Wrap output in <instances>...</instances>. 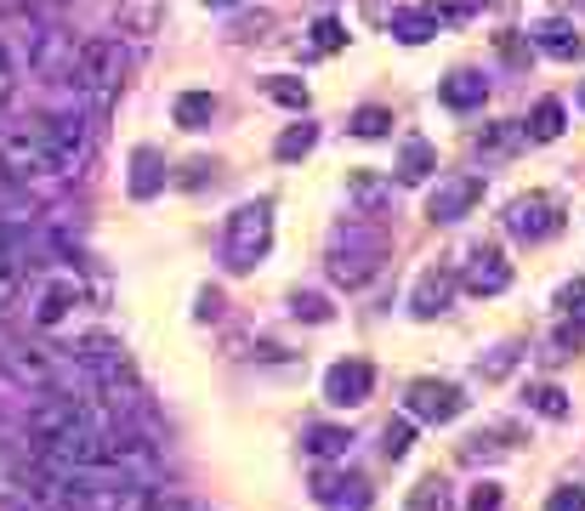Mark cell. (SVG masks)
I'll list each match as a JSON object with an SVG mask.
<instances>
[{"label": "cell", "instance_id": "28", "mask_svg": "<svg viewBox=\"0 0 585 511\" xmlns=\"http://www.w3.org/2000/svg\"><path fill=\"white\" fill-rule=\"evenodd\" d=\"M410 511H450V483L444 478H421L410 489Z\"/></svg>", "mask_w": 585, "mask_h": 511}, {"label": "cell", "instance_id": "40", "mask_svg": "<svg viewBox=\"0 0 585 511\" xmlns=\"http://www.w3.org/2000/svg\"><path fill=\"white\" fill-rule=\"evenodd\" d=\"M501 51H506L512 63H523V40H517V34H501Z\"/></svg>", "mask_w": 585, "mask_h": 511}, {"label": "cell", "instance_id": "23", "mask_svg": "<svg viewBox=\"0 0 585 511\" xmlns=\"http://www.w3.org/2000/svg\"><path fill=\"white\" fill-rule=\"evenodd\" d=\"M313 142H319V126L302 120V126H290V131L273 142V153H279L284 166H296V160H307V153H313Z\"/></svg>", "mask_w": 585, "mask_h": 511}, {"label": "cell", "instance_id": "26", "mask_svg": "<svg viewBox=\"0 0 585 511\" xmlns=\"http://www.w3.org/2000/svg\"><path fill=\"white\" fill-rule=\"evenodd\" d=\"M262 91L279 102V109H296V114L307 109V86H302V80H290V74H268V80H262Z\"/></svg>", "mask_w": 585, "mask_h": 511}, {"label": "cell", "instance_id": "41", "mask_svg": "<svg viewBox=\"0 0 585 511\" xmlns=\"http://www.w3.org/2000/svg\"><path fill=\"white\" fill-rule=\"evenodd\" d=\"M205 7H216V12H222V7H239V0H205Z\"/></svg>", "mask_w": 585, "mask_h": 511}, {"label": "cell", "instance_id": "8", "mask_svg": "<svg viewBox=\"0 0 585 511\" xmlns=\"http://www.w3.org/2000/svg\"><path fill=\"white\" fill-rule=\"evenodd\" d=\"M557 228H563V204H557L552 193H523V199L506 204V233L523 239V244H541V239H552Z\"/></svg>", "mask_w": 585, "mask_h": 511}, {"label": "cell", "instance_id": "38", "mask_svg": "<svg viewBox=\"0 0 585 511\" xmlns=\"http://www.w3.org/2000/svg\"><path fill=\"white\" fill-rule=\"evenodd\" d=\"M512 364H517V347H495V358H490V364H477V370L490 375V381H501V375H506Z\"/></svg>", "mask_w": 585, "mask_h": 511}, {"label": "cell", "instance_id": "34", "mask_svg": "<svg viewBox=\"0 0 585 511\" xmlns=\"http://www.w3.org/2000/svg\"><path fill=\"white\" fill-rule=\"evenodd\" d=\"M341 46H347V29H341L335 18H319L313 23V51H319V58H330V51H341Z\"/></svg>", "mask_w": 585, "mask_h": 511}, {"label": "cell", "instance_id": "33", "mask_svg": "<svg viewBox=\"0 0 585 511\" xmlns=\"http://www.w3.org/2000/svg\"><path fill=\"white\" fill-rule=\"evenodd\" d=\"M410 443H415V421H410V415H404V421H386V432H381L386 460H404V454H410Z\"/></svg>", "mask_w": 585, "mask_h": 511}, {"label": "cell", "instance_id": "35", "mask_svg": "<svg viewBox=\"0 0 585 511\" xmlns=\"http://www.w3.org/2000/svg\"><path fill=\"white\" fill-rule=\"evenodd\" d=\"M12 97H18V69H12V58H7V46H0V120H7Z\"/></svg>", "mask_w": 585, "mask_h": 511}, {"label": "cell", "instance_id": "27", "mask_svg": "<svg viewBox=\"0 0 585 511\" xmlns=\"http://www.w3.org/2000/svg\"><path fill=\"white\" fill-rule=\"evenodd\" d=\"M353 432H341V427H307V454L319 460H335V454H347Z\"/></svg>", "mask_w": 585, "mask_h": 511}, {"label": "cell", "instance_id": "3", "mask_svg": "<svg viewBox=\"0 0 585 511\" xmlns=\"http://www.w3.org/2000/svg\"><path fill=\"white\" fill-rule=\"evenodd\" d=\"M268 250H273V204L268 199H251V204H239V211L228 217V268L233 273H251L256 262H268Z\"/></svg>", "mask_w": 585, "mask_h": 511}, {"label": "cell", "instance_id": "7", "mask_svg": "<svg viewBox=\"0 0 585 511\" xmlns=\"http://www.w3.org/2000/svg\"><path fill=\"white\" fill-rule=\"evenodd\" d=\"M477 204H483V177H472V171H450V177H437V188L426 193V222L450 228V222L472 217Z\"/></svg>", "mask_w": 585, "mask_h": 511}, {"label": "cell", "instance_id": "4", "mask_svg": "<svg viewBox=\"0 0 585 511\" xmlns=\"http://www.w3.org/2000/svg\"><path fill=\"white\" fill-rule=\"evenodd\" d=\"M29 74L34 80H46V86H69V69H74V51H80V40L74 34H63L58 23H40V29H29Z\"/></svg>", "mask_w": 585, "mask_h": 511}, {"label": "cell", "instance_id": "31", "mask_svg": "<svg viewBox=\"0 0 585 511\" xmlns=\"http://www.w3.org/2000/svg\"><path fill=\"white\" fill-rule=\"evenodd\" d=\"M579 347H585V319L568 313V319L557 324V335H552V358H574Z\"/></svg>", "mask_w": 585, "mask_h": 511}, {"label": "cell", "instance_id": "13", "mask_svg": "<svg viewBox=\"0 0 585 511\" xmlns=\"http://www.w3.org/2000/svg\"><path fill=\"white\" fill-rule=\"evenodd\" d=\"M313 500L324 511H370V483L359 472H319L313 478Z\"/></svg>", "mask_w": 585, "mask_h": 511}, {"label": "cell", "instance_id": "15", "mask_svg": "<svg viewBox=\"0 0 585 511\" xmlns=\"http://www.w3.org/2000/svg\"><path fill=\"white\" fill-rule=\"evenodd\" d=\"M165 23V0H120L114 7V29L125 40H154Z\"/></svg>", "mask_w": 585, "mask_h": 511}, {"label": "cell", "instance_id": "24", "mask_svg": "<svg viewBox=\"0 0 585 511\" xmlns=\"http://www.w3.org/2000/svg\"><path fill=\"white\" fill-rule=\"evenodd\" d=\"M528 409H534V415H546V421H563L568 415V392L557 381H534L528 387Z\"/></svg>", "mask_w": 585, "mask_h": 511}, {"label": "cell", "instance_id": "16", "mask_svg": "<svg viewBox=\"0 0 585 511\" xmlns=\"http://www.w3.org/2000/svg\"><path fill=\"white\" fill-rule=\"evenodd\" d=\"M347 204L359 217H381L386 204H393V177H381V171H353L347 177Z\"/></svg>", "mask_w": 585, "mask_h": 511}, {"label": "cell", "instance_id": "19", "mask_svg": "<svg viewBox=\"0 0 585 511\" xmlns=\"http://www.w3.org/2000/svg\"><path fill=\"white\" fill-rule=\"evenodd\" d=\"M399 182L404 188H421V182H432V171H437V153H432V142H421V137H410L404 148H399Z\"/></svg>", "mask_w": 585, "mask_h": 511}, {"label": "cell", "instance_id": "1", "mask_svg": "<svg viewBox=\"0 0 585 511\" xmlns=\"http://www.w3.org/2000/svg\"><path fill=\"white\" fill-rule=\"evenodd\" d=\"M120 80H125V51H120V40H109V34L80 40L74 69H69V91L85 102V109H91L97 120L109 114V102H114Z\"/></svg>", "mask_w": 585, "mask_h": 511}, {"label": "cell", "instance_id": "21", "mask_svg": "<svg viewBox=\"0 0 585 511\" xmlns=\"http://www.w3.org/2000/svg\"><path fill=\"white\" fill-rule=\"evenodd\" d=\"M171 120H176L182 131H205V126L216 120V97H211V91H182V97L171 102Z\"/></svg>", "mask_w": 585, "mask_h": 511}, {"label": "cell", "instance_id": "12", "mask_svg": "<svg viewBox=\"0 0 585 511\" xmlns=\"http://www.w3.org/2000/svg\"><path fill=\"white\" fill-rule=\"evenodd\" d=\"M461 284H466L472 295H501V290H512V262H506L495 244H477V250L466 255Z\"/></svg>", "mask_w": 585, "mask_h": 511}, {"label": "cell", "instance_id": "5", "mask_svg": "<svg viewBox=\"0 0 585 511\" xmlns=\"http://www.w3.org/2000/svg\"><path fill=\"white\" fill-rule=\"evenodd\" d=\"M91 409L74 398V392H63V387H52V392H34V403H29V438H34V449H46V443H58L74 421H85Z\"/></svg>", "mask_w": 585, "mask_h": 511}, {"label": "cell", "instance_id": "37", "mask_svg": "<svg viewBox=\"0 0 585 511\" xmlns=\"http://www.w3.org/2000/svg\"><path fill=\"white\" fill-rule=\"evenodd\" d=\"M557 307H563V313H585V279H568L557 290Z\"/></svg>", "mask_w": 585, "mask_h": 511}, {"label": "cell", "instance_id": "29", "mask_svg": "<svg viewBox=\"0 0 585 511\" xmlns=\"http://www.w3.org/2000/svg\"><path fill=\"white\" fill-rule=\"evenodd\" d=\"M290 313L307 319V324H330V319H335V307H330L319 290H296V295H290Z\"/></svg>", "mask_w": 585, "mask_h": 511}, {"label": "cell", "instance_id": "25", "mask_svg": "<svg viewBox=\"0 0 585 511\" xmlns=\"http://www.w3.org/2000/svg\"><path fill=\"white\" fill-rule=\"evenodd\" d=\"M437 29H444V23H437L432 12H393V34H399L404 46H426Z\"/></svg>", "mask_w": 585, "mask_h": 511}, {"label": "cell", "instance_id": "2", "mask_svg": "<svg viewBox=\"0 0 585 511\" xmlns=\"http://www.w3.org/2000/svg\"><path fill=\"white\" fill-rule=\"evenodd\" d=\"M381 255H386L381 233H370V228L347 222V228H335V239H330V255H324V268H330V279H335V284H347V290H364V284L381 273Z\"/></svg>", "mask_w": 585, "mask_h": 511}, {"label": "cell", "instance_id": "20", "mask_svg": "<svg viewBox=\"0 0 585 511\" xmlns=\"http://www.w3.org/2000/svg\"><path fill=\"white\" fill-rule=\"evenodd\" d=\"M437 97H444L450 102V109H483V97H490V80H483V74H472V69H455L444 86H437Z\"/></svg>", "mask_w": 585, "mask_h": 511}, {"label": "cell", "instance_id": "22", "mask_svg": "<svg viewBox=\"0 0 585 511\" xmlns=\"http://www.w3.org/2000/svg\"><path fill=\"white\" fill-rule=\"evenodd\" d=\"M563 126H568L563 102H557V97H541V102H534V114H528V126H523V131H528L534 142H557V137H563Z\"/></svg>", "mask_w": 585, "mask_h": 511}, {"label": "cell", "instance_id": "17", "mask_svg": "<svg viewBox=\"0 0 585 511\" xmlns=\"http://www.w3.org/2000/svg\"><path fill=\"white\" fill-rule=\"evenodd\" d=\"M528 40L541 46L546 58H563V63H574L579 51H585V40L574 34V23H568V18H541V23L528 29Z\"/></svg>", "mask_w": 585, "mask_h": 511}, {"label": "cell", "instance_id": "39", "mask_svg": "<svg viewBox=\"0 0 585 511\" xmlns=\"http://www.w3.org/2000/svg\"><path fill=\"white\" fill-rule=\"evenodd\" d=\"M546 511H585V489H557Z\"/></svg>", "mask_w": 585, "mask_h": 511}, {"label": "cell", "instance_id": "14", "mask_svg": "<svg viewBox=\"0 0 585 511\" xmlns=\"http://www.w3.org/2000/svg\"><path fill=\"white\" fill-rule=\"evenodd\" d=\"M455 290H461V279H455V268H426L421 279H415V290H410V307H415V319H437V313H450V301H455Z\"/></svg>", "mask_w": 585, "mask_h": 511}, {"label": "cell", "instance_id": "42", "mask_svg": "<svg viewBox=\"0 0 585 511\" xmlns=\"http://www.w3.org/2000/svg\"><path fill=\"white\" fill-rule=\"evenodd\" d=\"M579 102H585V86H579Z\"/></svg>", "mask_w": 585, "mask_h": 511}, {"label": "cell", "instance_id": "32", "mask_svg": "<svg viewBox=\"0 0 585 511\" xmlns=\"http://www.w3.org/2000/svg\"><path fill=\"white\" fill-rule=\"evenodd\" d=\"M347 131H353V137H364V142H375V137L393 131V114H386V109H359V114L347 120Z\"/></svg>", "mask_w": 585, "mask_h": 511}, {"label": "cell", "instance_id": "9", "mask_svg": "<svg viewBox=\"0 0 585 511\" xmlns=\"http://www.w3.org/2000/svg\"><path fill=\"white\" fill-rule=\"evenodd\" d=\"M74 364L91 375V381H120V375H131V358H125V347L114 341V335H103V330H91V335H74Z\"/></svg>", "mask_w": 585, "mask_h": 511}, {"label": "cell", "instance_id": "30", "mask_svg": "<svg viewBox=\"0 0 585 511\" xmlns=\"http://www.w3.org/2000/svg\"><path fill=\"white\" fill-rule=\"evenodd\" d=\"M490 0H426V12L437 18V23H466V18H477Z\"/></svg>", "mask_w": 585, "mask_h": 511}, {"label": "cell", "instance_id": "11", "mask_svg": "<svg viewBox=\"0 0 585 511\" xmlns=\"http://www.w3.org/2000/svg\"><path fill=\"white\" fill-rule=\"evenodd\" d=\"M370 387H375V370L364 364V358H341V364H330V370H324V398H330L335 409L364 403V398H370Z\"/></svg>", "mask_w": 585, "mask_h": 511}, {"label": "cell", "instance_id": "10", "mask_svg": "<svg viewBox=\"0 0 585 511\" xmlns=\"http://www.w3.org/2000/svg\"><path fill=\"white\" fill-rule=\"evenodd\" d=\"M80 279L74 273H63V279H46L34 295H29V319L34 324H46V330H52V324H63L69 313H74V307H80Z\"/></svg>", "mask_w": 585, "mask_h": 511}, {"label": "cell", "instance_id": "6", "mask_svg": "<svg viewBox=\"0 0 585 511\" xmlns=\"http://www.w3.org/2000/svg\"><path fill=\"white\" fill-rule=\"evenodd\" d=\"M404 415L410 421H432V427H450V421H461L466 415V392L455 387V381H410V392H404Z\"/></svg>", "mask_w": 585, "mask_h": 511}, {"label": "cell", "instance_id": "18", "mask_svg": "<svg viewBox=\"0 0 585 511\" xmlns=\"http://www.w3.org/2000/svg\"><path fill=\"white\" fill-rule=\"evenodd\" d=\"M125 188H131V199H154L160 188H165V160L154 148H137L131 153V177H125Z\"/></svg>", "mask_w": 585, "mask_h": 511}, {"label": "cell", "instance_id": "36", "mask_svg": "<svg viewBox=\"0 0 585 511\" xmlns=\"http://www.w3.org/2000/svg\"><path fill=\"white\" fill-rule=\"evenodd\" d=\"M466 511H501V483H477L472 500H466Z\"/></svg>", "mask_w": 585, "mask_h": 511}]
</instances>
